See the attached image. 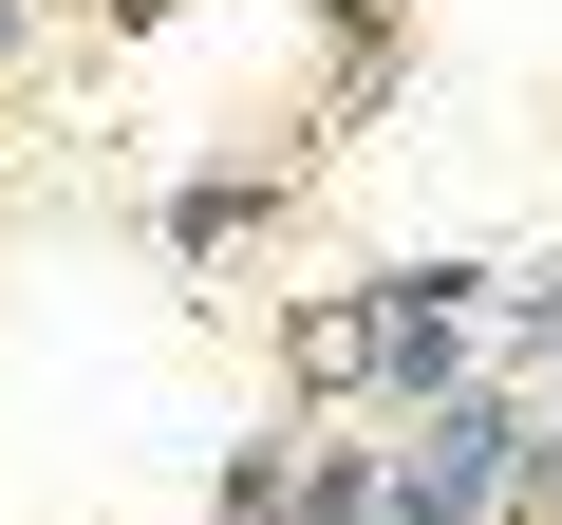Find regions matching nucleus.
Wrapping results in <instances>:
<instances>
[{
  "label": "nucleus",
  "mask_w": 562,
  "mask_h": 525,
  "mask_svg": "<svg viewBox=\"0 0 562 525\" xmlns=\"http://www.w3.org/2000/svg\"><path fill=\"white\" fill-rule=\"evenodd\" d=\"M301 20H319L338 57H375V38H394V0H301Z\"/></svg>",
  "instance_id": "nucleus-6"
},
{
  "label": "nucleus",
  "mask_w": 562,
  "mask_h": 525,
  "mask_svg": "<svg viewBox=\"0 0 562 525\" xmlns=\"http://www.w3.org/2000/svg\"><path fill=\"white\" fill-rule=\"evenodd\" d=\"M506 525H562V432L525 413V488H506Z\"/></svg>",
  "instance_id": "nucleus-5"
},
{
  "label": "nucleus",
  "mask_w": 562,
  "mask_h": 525,
  "mask_svg": "<svg viewBox=\"0 0 562 525\" xmlns=\"http://www.w3.org/2000/svg\"><path fill=\"white\" fill-rule=\"evenodd\" d=\"M487 357H562V244H543V262H506V320H487Z\"/></svg>",
  "instance_id": "nucleus-4"
},
{
  "label": "nucleus",
  "mask_w": 562,
  "mask_h": 525,
  "mask_svg": "<svg viewBox=\"0 0 562 525\" xmlns=\"http://www.w3.org/2000/svg\"><path fill=\"white\" fill-rule=\"evenodd\" d=\"M525 413H543V432H562V357H525Z\"/></svg>",
  "instance_id": "nucleus-7"
},
{
  "label": "nucleus",
  "mask_w": 562,
  "mask_h": 525,
  "mask_svg": "<svg viewBox=\"0 0 562 525\" xmlns=\"http://www.w3.org/2000/svg\"><path fill=\"white\" fill-rule=\"evenodd\" d=\"M506 488H525V394L469 376L450 413L394 432V506H375V525H506Z\"/></svg>",
  "instance_id": "nucleus-1"
},
{
  "label": "nucleus",
  "mask_w": 562,
  "mask_h": 525,
  "mask_svg": "<svg viewBox=\"0 0 562 525\" xmlns=\"http://www.w3.org/2000/svg\"><path fill=\"white\" fill-rule=\"evenodd\" d=\"M281 206H301V169H281V150H225V169H188V188L150 206V244H169L188 282H206V262H244V244H262Z\"/></svg>",
  "instance_id": "nucleus-2"
},
{
  "label": "nucleus",
  "mask_w": 562,
  "mask_h": 525,
  "mask_svg": "<svg viewBox=\"0 0 562 525\" xmlns=\"http://www.w3.org/2000/svg\"><path fill=\"white\" fill-rule=\"evenodd\" d=\"M20 38H38V0H0V76H20Z\"/></svg>",
  "instance_id": "nucleus-8"
},
{
  "label": "nucleus",
  "mask_w": 562,
  "mask_h": 525,
  "mask_svg": "<svg viewBox=\"0 0 562 525\" xmlns=\"http://www.w3.org/2000/svg\"><path fill=\"white\" fill-rule=\"evenodd\" d=\"M281 376H301L319 413L375 394V320H357V282H301V301H281Z\"/></svg>",
  "instance_id": "nucleus-3"
}]
</instances>
